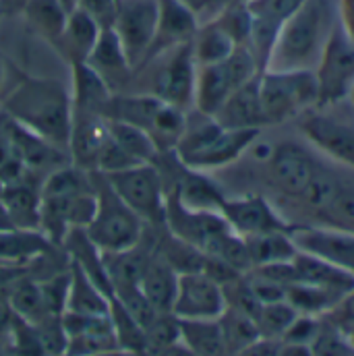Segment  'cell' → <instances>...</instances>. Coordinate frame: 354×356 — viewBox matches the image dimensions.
<instances>
[{
  "mask_svg": "<svg viewBox=\"0 0 354 356\" xmlns=\"http://www.w3.org/2000/svg\"><path fill=\"white\" fill-rule=\"evenodd\" d=\"M2 112L19 127L69 152L73 102L61 81L23 77L4 95Z\"/></svg>",
  "mask_w": 354,
  "mask_h": 356,
  "instance_id": "cell-1",
  "label": "cell"
},
{
  "mask_svg": "<svg viewBox=\"0 0 354 356\" xmlns=\"http://www.w3.org/2000/svg\"><path fill=\"white\" fill-rule=\"evenodd\" d=\"M259 135V129H224L211 116L188 127L178 141L175 156L191 170H209L236 160Z\"/></svg>",
  "mask_w": 354,
  "mask_h": 356,
  "instance_id": "cell-2",
  "label": "cell"
},
{
  "mask_svg": "<svg viewBox=\"0 0 354 356\" xmlns=\"http://www.w3.org/2000/svg\"><path fill=\"white\" fill-rule=\"evenodd\" d=\"M89 175L97 195V207L93 220L86 228L88 236L102 253H116L137 247L147 232V224L112 191L99 172Z\"/></svg>",
  "mask_w": 354,
  "mask_h": 356,
  "instance_id": "cell-3",
  "label": "cell"
},
{
  "mask_svg": "<svg viewBox=\"0 0 354 356\" xmlns=\"http://www.w3.org/2000/svg\"><path fill=\"white\" fill-rule=\"evenodd\" d=\"M255 77L257 58L249 48L236 46L226 60L197 69L193 104L197 106L199 114L214 116L236 89Z\"/></svg>",
  "mask_w": 354,
  "mask_h": 356,
  "instance_id": "cell-4",
  "label": "cell"
},
{
  "mask_svg": "<svg viewBox=\"0 0 354 356\" xmlns=\"http://www.w3.org/2000/svg\"><path fill=\"white\" fill-rule=\"evenodd\" d=\"M328 8L330 0H305L284 21L273 44L275 56L282 65V69L277 71L296 69L317 54Z\"/></svg>",
  "mask_w": 354,
  "mask_h": 356,
  "instance_id": "cell-5",
  "label": "cell"
},
{
  "mask_svg": "<svg viewBox=\"0 0 354 356\" xmlns=\"http://www.w3.org/2000/svg\"><path fill=\"white\" fill-rule=\"evenodd\" d=\"M143 67H152V73H150V81L145 83V88L139 89L141 93H152L158 99L180 110H186L193 104L197 63L193 56L191 42L162 52L160 56L145 63Z\"/></svg>",
  "mask_w": 354,
  "mask_h": 356,
  "instance_id": "cell-6",
  "label": "cell"
},
{
  "mask_svg": "<svg viewBox=\"0 0 354 356\" xmlns=\"http://www.w3.org/2000/svg\"><path fill=\"white\" fill-rule=\"evenodd\" d=\"M259 99L266 122L280 124L319 99L317 77L303 69L267 73L259 79Z\"/></svg>",
  "mask_w": 354,
  "mask_h": 356,
  "instance_id": "cell-7",
  "label": "cell"
},
{
  "mask_svg": "<svg viewBox=\"0 0 354 356\" xmlns=\"http://www.w3.org/2000/svg\"><path fill=\"white\" fill-rule=\"evenodd\" d=\"M104 177V175H102ZM112 191L150 226H162L166 216V184L156 164H137L104 177Z\"/></svg>",
  "mask_w": 354,
  "mask_h": 356,
  "instance_id": "cell-8",
  "label": "cell"
},
{
  "mask_svg": "<svg viewBox=\"0 0 354 356\" xmlns=\"http://www.w3.org/2000/svg\"><path fill=\"white\" fill-rule=\"evenodd\" d=\"M158 0H118L114 31L127 52L133 73L143 65L158 29Z\"/></svg>",
  "mask_w": 354,
  "mask_h": 356,
  "instance_id": "cell-9",
  "label": "cell"
},
{
  "mask_svg": "<svg viewBox=\"0 0 354 356\" xmlns=\"http://www.w3.org/2000/svg\"><path fill=\"white\" fill-rule=\"evenodd\" d=\"M224 288L203 271L178 273L172 315L184 321L220 319L226 311Z\"/></svg>",
  "mask_w": 354,
  "mask_h": 356,
  "instance_id": "cell-10",
  "label": "cell"
},
{
  "mask_svg": "<svg viewBox=\"0 0 354 356\" xmlns=\"http://www.w3.org/2000/svg\"><path fill=\"white\" fill-rule=\"evenodd\" d=\"M164 226L178 236L180 241L193 245L201 253L230 226L222 218L220 211H201V209H191L180 203L175 193H166V216H164Z\"/></svg>",
  "mask_w": 354,
  "mask_h": 356,
  "instance_id": "cell-11",
  "label": "cell"
},
{
  "mask_svg": "<svg viewBox=\"0 0 354 356\" xmlns=\"http://www.w3.org/2000/svg\"><path fill=\"white\" fill-rule=\"evenodd\" d=\"M317 77L319 99L317 102H336L344 97L354 88V40L342 33L340 29L334 31L330 42L323 50V60Z\"/></svg>",
  "mask_w": 354,
  "mask_h": 356,
  "instance_id": "cell-12",
  "label": "cell"
},
{
  "mask_svg": "<svg viewBox=\"0 0 354 356\" xmlns=\"http://www.w3.org/2000/svg\"><path fill=\"white\" fill-rule=\"evenodd\" d=\"M298 251L315 255L354 275V234L330 228H303L290 234Z\"/></svg>",
  "mask_w": 354,
  "mask_h": 356,
  "instance_id": "cell-13",
  "label": "cell"
},
{
  "mask_svg": "<svg viewBox=\"0 0 354 356\" xmlns=\"http://www.w3.org/2000/svg\"><path fill=\"white\" fill-rule=\"evenodd\" d=\"M86 63L110 86L114 93L124 91L129 83H133V67L114 27H104L99 31V38Z\"/></svg>",
  "mask_w": 354,
  "mask_h": 356,
  "instance_id": "cell-14",
  "label": "cell"
},
{
  "mask_svg": "<svg viewBox=\"0 0 354 356\" xmlns=\"http://www.w3.org/2000/svg\"><path fill=\"white\" fill-rule=\"evenodd\" d=\"M160 2V15H158V29H156V38L154 44L143 60L150 63L152 58L160 56L162 52L193 42L195 33H197V15L182 4L180 0H158ZM141 65V67H143Z\"/></svg>",
  "mask_w": 354,
  "mask_h": 356,
  "instance_id": "cell-15",
  "label": "cell"
},
{
  "mask_svg": "<svg viewBox=\"0 0 354 356\" xmlns=\"http://www.w3.org/2000/svg\"><path fill=\"white\" fill-rule=\"evenodd\" d=\"M220 213L226 220V224L243 238L264 232L286 230L284 222L271 211V207L262 197L224 199Z\"/></svg>",
  "mask_w": 354,
  "mask_h": 356,
  "instance_id": "cell-16",
  "label": "cell"
},
{
  "mask_svg": "<svg viewBox=\"0 0 354 356\" xmlns=\"http://www.w3.org/2000/svg\"><path fill=\"white\" fill-rule=\"evenodd\" d=\"M305 135L325 154L354 168V127L325 114H307Z\"/></svg>",
  "mask_w": 354,
  "mask_h": 356,
  "instance_id": "cell-17",
  "label": "cell"
},
{
  "mask_svg": "<svg viewBox=\"0 0 354 356\" xmlns=\"http://www.w3.org/2000/svg\"><path fill=\"white\" fill-rule=\"evenodd\" d=\"M108 137L106 118L95 112L73 110V124L69 137V160L73 166L93 172L97 152Z\"/></svg>",
  "mask_w": 354,
  "mask_h": 356,
  "instance_id": "cell-18",
  "label": "cell"
},
{
  "mask_svg": "<svg viewBox=\"0 0 354 356\" xmlns=\"http://www.w3.org/2000/svg\"><path fill=\"white\" fill-rule=\"evenodd\" d=\"M269 166H271V175L275 178L277 186L296 197L305 193L307 184L317 172V166L313 164V160L305 154V149H300L294 143L277 145L271 152Z\"/></svg>",
  "mask_w": 354,
  "mask_h": 356,
  "instance_id": "cell-19",
  "label": "cell"
},
{
  "mask_svg": "<svg viewBox=\"0 0 354 356\" xmlns=\"http://www.w3.org/2000/svg\"><path fill=\"white\" fill-rule=\"evenodd\" d=\"M211 118L224 129H259L266 124L259 99V79L255 77L241 86Z\"/></svg>",
  "mask_w": 354,
  "mask_h": 356,
  "instance_id": "cell-20",
  "label": "cell"
},
{
  "mask_svg": "<svg viewBox=\"0 0 354 356\" xmlns=\"http://www.w3.org/2000/svg\"><path fill=\"white\" fill-rule=\"evenodd\" d=\"M40 186L33 184L31 172L2 186L0 201L4 203L15 228L40 230Z\"/></svg>",
  "mask_w": 354,
  "mask_h": 356,
  "instance_id": "cell-21",
  "label": "cell"
},
{
  "mask_svg": "<svg viewBox=\"0 0 354 356\" xmlns=\"http://www.w3.org/2000/svg\"><path fill=\"white\" fill-rule=\"evenodd\" d=\"M56 245L42 230L10 228L0 232V264L21 267L48 255Z\"/></svg>",
  "mask_w": 354,
  "mask_h": 356,
  "instance_id": "cell-22",
  "label": "cell"
},
{
  "mask_svg": "<svg viewBox=\"0 0 354 356\" xmlns=\"http://www.w3.org/2000/svg\"><path fill=\"white\" fill-rule=\"evenodd\" d=\"M292 266L296 271V282L303 284H311V286H319L325 288L338 296H344L346 292H351L354 288V275L340 269V267L332 266L315 255L303 253L298 251L292 257Z\"/></svg>",
  "mask_w": 354,
  "mask_h": 356,
  "instance_id": "cell-23",
  "label": "cell"
},
{
  "mask_svg": "<svg viewBox=\"0 0 354 356\" xmlns=\"http://www.w3.org/2000/svg\"><path fill=\"white\" fill-rule=\"evenodd\" d=\"M67 251V259L75 266H79L89 277L95 282L99 290H104L108 296H114L110 277L104 267V253L93 245V241L88 236L86 228H71L61 245Z\"/></svg>",
  "mask_w": 354,
  "mask_h": 356,
  "instance_id": "cell-24",
  "label": "cell"
},
{
  "mask_svg": "<svg viewBox=\"0 0 354 356\" xmlns=\"http://www.w3.org/2000/svg\"><path fill=\"white\" fill-rule=\"evenodd\" d=\"M99 23L83 8H73L67 19V27L58 40V48L69 58V63H86L99 38Z\"/></svg>",
  "mask_w": 354,
  "mask_h": 356,
  "instance_id": "cell-25",
  "label": "cell"
},
{
  "mask_svg": "<svg viewBox=\"0 0 354 356\" xmlns=\"http://www.w3.org/2000/svg\"><path fill=\"white\" fill-rule=\"evenodd\" d=\"M110 298L79 266L69 261V290L65 311L79 315H108Z\"/></svg>",
  "mask_w": 354,
  "mask_h": 356,
  "instance_id": "cell-26",
  "label": "cell"
},
{
  "mask_svg": "<svg viewBox=\"0 0 354 356\" xmlns=\"http://www.w3.org/2000/svg\"><path fill=\"white\" fill-rule=\"evenodd\" d=\"M177 271L164 259H160L156 253H152L147 266L143 269V275L139 280V288L145 294V298L160 313H172V305H175V296H177Z\"/></svg>",
  "mask_w": 354,
  "mask_h": 356,
  "instance_id": "cell-27",
  "label": "cell"
},
{
  "mask_svg": "<svg viewBox=\"0 0 354 356\" xmlns=\"http://www.w3.org/2000/svg\"><path fill=\"white\" fill-rule=\"evenodd\" d=\"M73 69V110L95 112L104 116V110L114 95L110 86L89 67L88 63H71Z\"/></svg>",
  "mask_w": 354,
  "mask_h": 356,
  "instance_id": "cell-28",
  "label": "cell"
},
{
  "mask_svg": "<svg viewBox=\"0 0 354 356\" xmlns=\"http://www.w3.org/2000/svg\"><path fill=\"white\" fill-rule=\"evenodd\" d=\"M150 257H152V247L145 245V236L133 249L104 253V267L110 277L112 290L139 286V280L143 275V269L147 266Z\"/></svg>",
  "mask_w": 354,
  "mask_h": 356,
  "instance_id": "cell-29",
  "label": "cell"
},
{
  "mask_svg": "<svg viewBox=\"0 0 354 356\" xmlns=\"http://www.w3.org/2000/svg\"><path fill=\"white\" fill-rule=\"evenodd\" d=\"M6 300H8L13 313L29 323H38V321L46 319L48 315H54V313H50V309L46 305L40 280L19 275L17 280L10 282Z\"/></svg>",
  "mask_w": 354,
  "mask_h": 356,
  "instance_id": "cell-30",
  "label": "cell"
},
{
  "mask_svg": "<svg viewBox=\"0 0 354 356\" xmlns=\"http://www.w3.org/2000/svg\"><path fill=\"white\" fill-rule=\"evenodd\" d=\"M23 13L35 33H40L54 46L58 44L69 19V10L63 6L61 0H25Z\"/></svg>",
  "mask_w": 354,
  "mask_h": 356,
  "instance_id": "cell-31",
  "label": "cell"
},
{
  "mask_svg": "<svg viewBox=\"0 0 354 356\" xmlns=\"http://www.w3.org/2000/svg\"><path fill=\"white\" fill-rule=\"evenodd\" d=\"M180 342L195 356H222L226 353L218 319H178Z\"/></svg>",
  "mask_w": 354,
  "mask_h": 356,
  "instance_id": "cell-32",
  "label": "cell"
},
{
  "mask_svg": "<svg viewBox=\"0 0 354 356\" xmlns=\"http://www.w3.org/2000/svg\"><path fill=\"white\" fill-rule=\"evenodd\" d=\"M245 243H247V251H249L253 267L292 261V257L298 253L296 245L292 243L290 236L284 234V230L253 234V236H247Z\"/></svg>",
  "mask_w": 354,
  "mask_h": 356,
  "instance_id": "cell-33",
  "label": "cell"
},
{
  "mask_svg": "<svg viewBox=\"0 0 354 356\" xmlns=\"http://www.w3.org/2000/svg\"><path fill=\"white\" fill-rule=\"evenodd\" d=\"M191 46H193V56H195L197 67L222 63L236 48L234 40L216 21L211 25L203 27V29H197Z\"/></svg>",
  "mask_w": 354,
  "mask_h": 356,
  "instance_id": "cell-34",
  "label": "cell"
},
{
  "mask_svg": "<svg viewBox=\"0 0 354 356\" xmlns=\"http://www.w3.org/2000/svg\"><path fill=\"white\" fill-rule=\"evenodd\" d=\"M106 129H108V135L129 156H133L137 162H141V164H156V160L160 158V152H158L154 139L143 129L127 124V122H118V120H106Z\"/></svg>",
  "mask_w": 354,
  "mask_h": 356,
  "instance_id": "cell-35",
  "label": "cell"
},
{
  "mask_svg": "<svg viewBox=\"0 0 354 356\" xmlns=\"http://www.w3.org/2000/svg\"><path fill=\"white\" fill-rule=\"evenodd\" d=\"M220 321V330H222V338H224V346L228 353H241L247 346H251L253 342H257L262 338L259 327L255 323L253 317L226 307V311L222 313Z\"/></svg>",
  "mask_w": 354,
  "mask_h": 356,
  "instance_id": "cell-36",
  "label": "cell"
},
{
  "mask_svg": "<svg viewBox=\"0 0 354 356\" xmlns=\"http://www.w3.org/2000/svg\"><path fill=\"white\" fill-rule=\"evenodd\" d=\"M110 323H112V332L116 336V342L120 348L131 350L135 355L145 356L147 355V338L143 327L131 317V313L118 302L116 296L110 298V311H108Z\"/></svg>",
  "mask_w": 354,
  "mask_h": 356,
  "instance_id": "cell-37",
  "label": "cell"
},
{
  "mask_svg": "<svg viewBox=\"0 0 354 356\" xmlns=\"http://www.w3.org/2000/svg\"><path fill=\"white\" fill-rule=\"evenodd\" d=\"M296 317H298L296 309L290 302L280 300V302L262 305V309L255 317V323L259 327L262 338L273 340V338H282Z\"/></svg>",
  "mask_w": 354,
  "mask_h": 356,
  "instance_id": "cell-38",
  "label": "cell"
},
{
  "mask_svg": "<svg viewBox=\"0 0 354 356\" xmlns=\"http://www.w3.org/2000/svg\"><path fill=\"white\" fill-rule=\"evenodd\" d=\"M141 162H137L133 156H129L110 135L104 139L99 152H97V158H95V170L93 172H99L104 177L108 175H116V172H122L127 168H133Z\"/></svg>",
  "mask_w": 354,
  "mask_h": 356,
  "instance_id": "cell-39",
  "label": "cell"
},
{
  "mask_svg": "<svg viewBox=\"0 0 354 356\" xmlns=\"http://www.w3.org/2000/svg\"><path fill=\"white\" fill-rule=\"evenodd\" d=\"M351 336L330 327V325H321L319 334L315 336V340L309 344L311 346V355L313 356H354V342L348 340Z\"/></svg>",
  "mask_w": 354,
  "mask_h": 356,
  "instance_id": "cell-40",
  "label": "cell"
},
{
  "mask_svg": "<svg viewBox=\"0 0 354 356\" xmlns=\"http://www.w3.org/2000/svg\"><path fill=\"white\" fill-rule=\"evenodd\" d=\"M305 0H251L249 13L253 19L266 21L269 25L282 27L284 21L303 4Z\"/></svg>",
  "mask_w": 354,
  "mask_h": 356,
  "instance_id": "cell-41",
  "label": "cell"
},
{
  "mask_svg": "<svg viewBox=\"0 0 354 356\" xmlns=\"http://www.w3.org/2000/svg\"><path fill=\"white\" fill-rule=\"evenodd\" d=\"M338 188H340V182H338V180H334L330 175L317 170V172L313 175V178H311V182L307 184V188H305V193H303L300 197H303L311 207L328 209L330 203L334 201Z\"/></svg>",
  "mask_w": 354,
  "mask_h": 356,
  "instance_id": "cell-42",
  "label": "cell"
},
{
  "mask_svg": "<svg viewBox=\"0 0 354 356\" xmlns=\"http://www.w3.org/2000/svg\"><path fill=\"white\" fill-rule=\"evenodd\" d=\"M325 315V325L353 336L354 334V288L351 292H346L330 311L323 313Z\"/></svg>",
  "mask_w": 354,
  "mask_h": 356,
  "instance_id": "cell-43",
  "label": "cell"
},
{
  "mask_svg": "<svg viewBox=\"0 0 354 356\" xmlns=\"http://www.w3.org/2000/svg\"><path fill=\"white\" fill-rule=\"evenodd\" d=\"M321 325L313 319V315H298L292 325L286 330V334L282 336L288 344H311L315 340V336L319 334Z\"/></svg>",
  "mask_w": 354,
  "mask_h": 356,
  "instance_id": "cell-44",
  "label": "cell"
},
{
  "mask_svg": "<svg viewBox=\"0 0 354 356\" xmlns=\"http://www.w3.org/2000/svg\"><path fill=\"white\" fill-rule=\"evenodd\" d=\"M330 211L334 218L342 220V222H354V191L353 188H344L340 184L334 201L330 203V207L325 209Z\"/></svg>",
  "mask_w": 354,
  "mask_h": 356,
  "instance_id": "cell-45",
  "label": "cell"
},
{
  "mask_svg": "<svg viewBox=\"0 0 354 356\" xmlns=\"http://www.w3.org/2000/svg\"><path fill=\"white\" fill-rule=\"evenodd\" d=\"M277 353H280V346L273 340L259 338L257 342H253L251 346L241 350L239 356H277Z\"/></svg>",
  "mask_w": 354,
  "mask_h": 356,
  "instance_id": "cell-46",
  "label": "cell"
},
{
  "mask_svg": "<svg viewBox=\"0 0 354 356\" xmlns=\"http://www.w3.org/2000/svg\"><path fill=\"white\" fill-rule=\"evenodd\" d=\"M277 356H313L311 355V346L307 344H288L280 348Z\"/></svg>",
  "mask_w": 354,
  "mask_h": 356,
  "instance_id": "cell-47",
  "label": "cell"
},
{
  "mask_svg": "<svg viewBox=\"0 0 354 356\" xmlns=\"http://www.w3.org/2000/svg\"><path fill=\"white\" fill-rule=\"evenodd\" d=\"M10 228H15V224H13V220H10V216H8L4 203L0 201V232H2V230H10Z\"/></svg>",
  "mask_w": 354,
  "mask_h": 356,
  "instance_id": "cell-48",
  "label": "cell"
},
{
  "mask_svg": "<svg viewBox=\"0 0 354 356\" xmlns=\"http://www.w3.org/2000/svg\"><path fill=\"white\" fill-rule=\"evenodd\" d=\"M180 2H182V4H186V6H188V8H191L195 15H197L199 10H203L205 6H209L214 0H180Z\"/></svg>",
  "mask_w": 354,
  "mask_h": 356,
  "instance_id": "cell-49",
  "label": "cell"
},
{
  "mask_svg": "<svg viewBox=\"0 0 354 356\" xmlns=\"http://www.w3.org/2000/svg\"><path fill=\"white\" fill-rule=\"evenodd\" d=\"M97 356H141V355H135V353L124 350V348H114V350H108V353H102V355H97Z\"/></svg>",
  "mask_w": 354,
  "mask_h": 356,
  "instance_id": "cell-50",
  "label": "cell"
},
{
  "mask_svg": "<svg viewBox=\"0 0 354 356\" xmlns=\"http://www.w3.org/2000/svg\"><path fill=\"white\" fill-rule=\"evenodd\" d=\"M61 2H63V6H65L69 13H71L73 8H77V0H61Z\"/></svg>",
  "mask_w": 354,
  "mask_h": 356,
  "instance_id": "cell-51",
  "label": "cell"
},
{
  "mask_svg": "<svg viewBox=\"0 0 354 356\" xmlns=\"http://www.w3.org/2000/svg\"><path fill=\"white\" fill-rule=\"evenodd\" d=\"M0 86H2V65H0Z\"/></svg>",
  "mask_w": 354,
  "mask_h": 356,
  "instance_id": "cell-52",
  "label": "cell"
},
{
  "mask_svg": "<svg viewBox=\"0 0 354 356\" xmlns=\"http://www.w3.org/2000/svg\"><path fill=\"white\" fill-rule=\"evenodd\" d=\"M0 193H2V180H0Z\"/></svg>",
  "mask_w": 354,
  "mask_h": 356,
  "instance_id": "cell-53",
  "label": "cell"
},
{
  "mask_svg": "<svg viewBox=\"0 0 354 356\" xmlns=\"http://www.w3.org/2000/svg\"><path fill=\"white\" fill-rule=\"evenodd\" d=\"M353 95H354V88H353Z\"/></svg>",
  "mask_w": 354,
  "mask_h": 356,
  "instance_id": "cell-54",
  "label": "cell"
}]
</instances>
